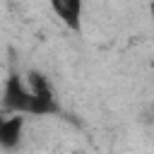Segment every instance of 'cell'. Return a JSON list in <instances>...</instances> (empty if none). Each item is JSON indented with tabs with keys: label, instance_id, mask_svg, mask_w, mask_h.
Segmentation results:
<instances>
[{
	"label": "cell",
	"instance_id": "1",
	"mask_svg": "<svg viewBox=\"0 0 154 154\" xmlns=\"http://www.w3.org/2000/svg\"><path fill=\"white\" fill-rule=\"evenodd\" d=\"M2 108L10 113H31L34 116V96L19 72L10 70L5 89H2Z\"/></svg>",
	"mask_w": 154,
	"mask_h": 154
},
{
	"label": "cell",
	"instance_id": "2",
	"mask_svg": "<svg viewBox=\"0 0 154 154\" xmlns=\"http://www.w3.org/2000/svg\"><path fill=\"white\" fill-rule=\"evenodd\" d=\"M26 87L34 96V116H53V113H60V103L46 79V75L31 70L26 72Z\"/></svg>",
	"mask_w": 154,
	"mask_h": 154
},
{
	"label": "cell",
	"instance_id": "3",
	"mask_svg": "<svg viewBox=\"0 0 154 154\" xmlns=\"http://www.w3.org/2000/svg\"><path fill=\"white\" fill-rule=\"evenodd\" d=\"M48 2H51V10L55 12V17L70 31L82 29V0H48Z\"/></svg>",
	"mask_w": 154,
	"mask_h": 154
},
{
	"label": "cell",
	"instance_id": "4",
	"mask_svg": "<svg viewBox=\"0 0 154 154\" xmlns=\"http://www.w3.org/2000/svg\"><path fill=\"white\" fill-rule=\"evenodd\" d=\"M22 128H24V116L22 113H14L10 118H5L0 113V147L14 149L22 140Z\"/></svg>",
	"mask_w": 154,
	"mask_h": 154
},
{
	"label": "cell",
	"instance_id": "5",
	"mask_svg": "<svg viewBox=\"0 0 154 154\" xmlns=\"http://www.w3.org/2000/svg\"><path fill=\"white\" fill-rule=\"evenodd\" d=\"M149 12H152V22H154V0H152V5H149Z\"/></svg>",
	"mask_w": 154,
	"mask_h": 154
}]
</instances>
